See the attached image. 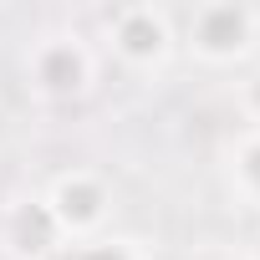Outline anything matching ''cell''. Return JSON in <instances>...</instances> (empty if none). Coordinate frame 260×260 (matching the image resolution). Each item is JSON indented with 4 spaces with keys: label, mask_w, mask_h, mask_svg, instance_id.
Masks as SVG:
<instances>
[{
    "label": "cell",
    "mask_w": 260,
    "mask_h": 260,
    "mask_svg": "<svg viewBox=\"0 0 260 260\" xmlns=\"http://www.w3.org/2000/svg\"><path fill=\"white\" fill-rule=\"evenodd\" d=\"M179 46L209 72H235L260 51V11L245 0H204L184 16Z\"/></svg>",
    "instance_id": "1"
},
{
    "label": "cell",
    "mask_w": 260,
    "mask_h": 260,
    "mask_svg": "<svg viewBox=\"0 0 260 260\" xmlns=\"http://www.w3.org/2000/svg\"><path fill=\"white\" fill-rule=\"evenodd\" d=\"M21 72H26V87L36 102L72 107L97 87V46L82 31H46L31 41Z\"/></svg>",
    "instance_id": "2"
},
{
    "label": "cell",
    "mask_w": 260,
    "mask_h": 260,
    "mask_svg": "<svg viewBox=\"0 0 260 260\" xmlns=\"http://www.w3.org/2000/svg\"><path fill=\"white\" fill-rule=\"evenodd\" d=\"M102 46L107 56L133 72V77H158L174 51H179V21L153 6V0H133V6H112L102 16Z\"/></svg>",
    "instance_id": "3"
},
{
    "label": "cell",
    "mask_w": 260,
    "mask_h": 260,
    "mask_svg": "<svg viewBox=\"0 0 260 260\" xmlns=\"http://www.w3.org/2000/svg\"><path fill=\"white\" fill-rule=\"evenodd\" d=\"M41 199H46L51 219L61 224L67 245L92 240V235H107V219H112V209H117V194H112V184H107L97 169H61V174L41 189Z\"/></svg>",
    "instance_id": "4"
},
{
    "label": "cell",
    "mask_w": 260,
    "mask_h": 260,
    "mask_svg": "<svg viewBox=\"0 0 260 260\" xmlns=\"http://www.w3.org/2000/svg\"><path fill=\"white\" fill-rule=\"evenodd\" d=\"M0 250L11 260H56L67 250V235L41 194H21L0 209Z\"/></svg>",
    "instance_id": "5"
},
{
    "label": "cell",
    "mask_w": 260,
    "mask_h": 260,
    "mask_svg": "<svg viewBox=\"0 0 260 260\" xmlns=\"http://www.w3.org/2000/svg\"><path fill=\"white\" fill-rule=\"evenodd\" d=\"M230 194L250 209H260V127H240V138L224 148Z\"/></svg>",
    "instance_id": "6"
},
{
    "label": "cell",
    "mask_w": 260,
    "mask_h": 260,
    "mask_svg": "<svg viewBox=\"0 0 260 260\" xmlns=\"http://www.w3.org/2000/svg\"><path fill=\"white\" fill-rule=\"evenodd\" d=\"M56 260H148L138 240H127V235H92V240H77L67 245Z\"/></svg>",
    "instance_id": "7"
},
{
    "label": "cell",
    "mask_w": 260,
    "mask_h": 260,
    "mask_svg": "<svg viewBox=\"0 0 260 260\" xmlns=\"http://www.w3.org/2000/svg\"><path fill=\"white\" fill-rule=\"evenodd\" d=\"M235 112L245 117V127H260V67H250L235 82Z\"/></svg>",
    "instance_id": "8"
},
{
    "label": "cell",
    "mask_w": 260,
    "mask_h": 260,
    "mask_svg": "<svg viewBox=\"0 0 260 260\" xmlns=\"http://www.w3.org/2000/svg\"><path fill=\"white\" fill-rule=\"evenodd\" d=\"M250 260H260V235H255V245H250Z\"/></svg>",
    "instance_id": "9"
}]
</instances>
